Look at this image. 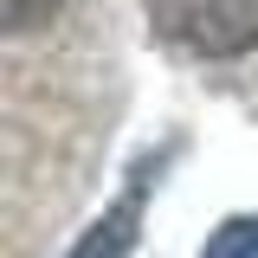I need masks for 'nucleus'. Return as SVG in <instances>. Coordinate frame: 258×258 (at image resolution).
Returning <instances> with one entry per match:
<instances>
[{
  "mask_svg": "<svg viewBox=\"0 0 258 258\" xmlns=\"http://www.w3.org/2000/svg\"><path fill=\"white\" fill-rule=\"evenodd\" d=\"M149 26L187 58H239L258 45V0H142Z\"/></svg>",
  "mask_w": 258,
  "mask_h": 258,
  "instance_id": "1",
  "label": "nucleus"
},
{
  "mask_svg": "<svg viewBox=\"0 0 258 258\" xmlns=\"http://www.w3.org/2000/svg\"><path fill=\"white\" fill-rule=\"evenodd\" d=\"M136 226H142V181H136V187H129L123 200L84 232V239H78V252H71V258H123L129 245H136Z\"/></svg>",
  "mask_w": 258,
  "mask_h": 258,
  "instance_id": "2",
  "label": "nucleus"
},
{
  "mask_svg": "<svg viewBox=\"0 0 258 258\" xmlns=\"http://www.w3.org/2000/svg\"><path fill=\"white\" fill-rule=\"evenodd\" d=\"M200 258H258V213H245V220H226L213 239H207V252Z\"/></svg>",
  "mask_w": 258,
  "mask_h": 258,
  "instance_id": "3",
  "label": "nucleus"
},
{
  "mask_svg": "<svg viewBox=\"0 0 258 258\" xmlns=\"http://www.w3.org/2000/svg\"><path fill=\"white\" fill-rule=\"evenodd\" d=\"M58 13H64V0H0L7 32H39V26H52Z\"/></svg>",
  "mask_w": 258,
  "mask_h": 258,
  "instance_id": "4",
  "label": "nucleus"
}]
</instances>
